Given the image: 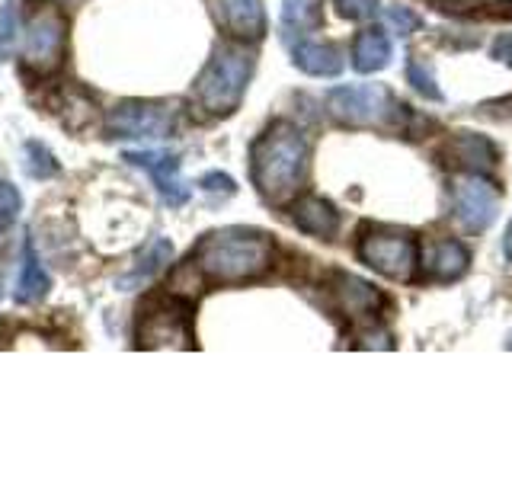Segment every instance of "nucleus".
<instances>
[{"mask_svg": "<svg viewBox=\"0 0 512 480\" xmlns=\"http://www.w3.org/2000/svg\"><path fill=\"white\" fill-rule=\"evenodd\" d=\"M292 221L295 228L311 234V237H320V240H330L336 231H340V212L320 196H304L292 205Z\"/></svg>", "mask_w": 512, "mask_h": 480, "instance_id": "nucleus-15", "label": "nucleus"}, {"mask_svg": "<svg viewBox=\"0 0 512 480\" xmlns=\"http://www.w3.org/2000/svg\"><path fill=\"white\" fill-rule=\"evenodd\" d=\"M282 20L288 29H304L317 23V0H285Z\"/></svg>", "mask_w": 512, "mask_h": 480, "instance_id": "nucleus-22", "label": "nucleus"}, {"mask_svg": "<svg viewBox=\"0 0 512 480\" xmlns=\"http://www.w3.org/2000/svg\"><path fill=\"white\" fill-rule=\"evenodd\" d=\"M64 16L58 7H36L29 16V29H26V64L32 74H52L61 64L64 52Z\"/></svg>", "mask_w": 512, "mask_h": 480, "instance_id": "nucleus-6", "label": "nucleus"}, {"mask_svg": "<svg viewBox=\"0 0 512 480\" xmlns=\"http://www.w3.org/2000/svg\"><path fill=\"white\" fill-rule=\"evenodd\" d=\"M452 205H455L458 221L468 231H487L496 221V212H500V192H496V186H490L480 173H468L455 180Z\"/></svg>", "mask_w": 512, "mask_h": 480, "instance_id": "nucleus-7", "label": "nucleus"}, {"mask_svg": "<svg viewBox=\"0 0 512 480\" xmlns=\"http://www.w3.org/2000/svg\"><path fill=\"white\" fill-rule=\"evenodd\" d=\"M253 186L266 202H288L301 189L308 173V138L292 122H276L253 144L250 154Z\"/></svg>", "mask_w": 512, "mask_h": 480, "instance_id": "nucleus-1", "label": "nucleus"}, {"mask_svg": "<svg viewBox=\"0 0 512 480\" xmlns=\"http://www.w3.org/2000/svg\"><path fill=\"white\" fill-rule=\"evenodd\" d=\"M125 160L151 173V180L157 183V192L167 199V205H183L189 199V189L180 180V157H176V154H167V151H132V154H125Z\"/></svg>", "mask_w": 512, "mask_h": 480, "instance_id": "nucleus-10", "label": "nucleus"}, {"mask_svg": "<svg viewBox=\"0 0 512 480\" xmlns=\"http://www.w3.org/2000/svg\"><path fill=\"white\" fill-rule=\"evenodd\" d=\"M423 266H426V272H429L432 279L452 282V279H461L464 272H468L471 253H468V247L461 244V240L442 237V240H432V244L426 247Z\"/></svg>", "mask_w": 512, "mask_h": 480, "instance_id": "nucleus-12", "label": "nucleus"}, {"mask_svg": "<svg viewBox=\"0 0 512 480\" xmlns=\"http://www.w3.org/2000/svg\"><path fill=\"white\" fill-rule=\"evenodd\" d=\"M48 288H52V279H48V272L42 269L39 256L32 253V244H26V253H23V269H20V279H16V288H13V298L20 304H32L48 295Z\"/></svg>", "mask_w": 512, "mask_h": 480, "instance_id": "nucleus-18", "label": "nucleus"}, {"mask_svg": "<svg viewBox=\"0 0 512 480\" xmlns=\"http://www.w3.org/2000/svg\"><path fill=\"white\" fill-rule=\"evenodd\" d=\"M26 173L32 176V180H48V176L58 173V160L42 141L26 144Z\"/></svg>", "mask_w": 512, "mask_h": 480, "instance_id": "nucleus-20", "label": "nucleus"}, {"mask_svg": "<svg viewBox=\"0 0 512 480\" xmlns=\"http://www.w3.org/2000/svg\"><path fill=\"white\" fill-rule=\"evenodd\" d=\"M506 349H512V336H509V343H506Z\"/></svg>", "mask_w": 512, "mask_h": 480, "instance_id": "nucleus-30", "label": "nucleus"}, {"mask_svg": "<svg viewBox=\"0 0 512 480\" xmlns=\"http://www.w3.org/2000/svg\"><path fill=\"white\" fill-rule=\"evenodd\" d=\"M170 256H173V247H170V240H154V244L148 247V253L141 256L138 266L128 272V276L119 279V288H132V285H144V282H151L160 269H164L170 263Z\"/></svg>", "mask_w": 512, "mask_h": 480, "instance_id": "nucleus-19", "label": "nucleus"}, {"mask_svg": "<svg viewBox=\"0 0 512 480\" xmlns=\"http://www.w3.org/2000/svg\"><path fill=\"white\" fill-rule=\"evenodd\" d=\"M272 263V244L260 231L228 228L208 234L196 253V269L208 282L234 285L263 276Z\"/></svg>", "mask_w": 512, "mask_h": 480, "instance_id": "nucleus-2", "label": "nucleus"}, {"mask_svg": "<svg viewBox=\"0 0 512 480\" xmlns=\"http://www.w3.org/2000/svg\"><path fill=\"white\" fill-rule=\"evenodd\" d=\"M106 125L112 138H164L173 128V109L164 103H122Z\"/></svg>", "mask_w": 512, "mask_h": 480, "instance_id": "nucleus-8", "label": "nucleus"}, {"mask_svg": "<svg viewBox=\"0 0 512 480\" xmlns=\"http://www.w3.org/2000/svg\"><path fill=\"white\" fill-rule=\"evenodd\" d=\"M394 58V48H391V39L388 32L381 26H372V29H362L356 42H352V68L359 74H375V71H384Z\"/></svg>", "mask_w": 512, "mask_h": 480, "instance_id": "nucleus-16", "label": "nucleus"}, {"mask_svg": "<svg viewBox=\"0 0 512 480\" xmlns=\"http://www.w3.org/2000/svg\"><path fill=\"white\" fill-rule=\"evenodd\" d=\"M295 68L311 74V77H336L343 71V55L340 48L324 45V42H298L292 52Z\"/></svg>", "mask_w": 512, "mask_h": 480, "instance_id": "nucleus-17", "label": "nucleus"}, {"mask_svg": "<svg viewBox=\"0 0 512 480\" xmlns=\"http://www.w3.org/2000/svg\"><path fill=\"white\" fill-rule=\"evenodd\" d=\"M356 253L368 269H375L384 279H394V282L413 279L416 263H420L416 237H410L407 231H394V228L365 231L356 244Z\"/></svg>", "mask_w": 512, "mask_h": 480, "instance_id": "nucleus-5", "label": "nucleus"}, {"mask_svg": "<svg viewBox=\"0 0 512 480\" xmlns=\"http://www.w3.org/2000/svg\"><path fill=\"white\" fill-rule=\"evenodd\" d=\"M202 189L215 192V196H231L234 180H231V176H224V173H208V176H202Z\"/></svg>", "mask_w": 512, "mask_h": 480, "instance_id": "nucleus-27", "label": "nucleus"}, {"mask_svg": "<svg viewBox=\"0 0 512 480\" xmlns=\"http://www.w3.org/2000/svg\"><path fill=\"white\" fill-rule=\"evenodd\" d=\"M253 74V55L247 48H218L215 58L205 64L202 77L196 80V103L208 116H228L237 109L240 96L247 90Z\"/></svg>", "mask_w": 512, "mask_h": 480, "instance_id": "nucleus-3", "label": "nucleus"}, {"mask_svg": "<svg viewBox=\"0 0 512 480\" xmlns=\"http://www.w3.org/2000/svg\"><path fill=\"white\" fill-rule=\"evenodd\" d=\"M0 295H4V288H0Z\"/></svg>", "mask_w": 512, "mask_h": 480, "instance_id": "nucleus-31", "label": "nucleus"}, {"mask_svg": "<svg viewBox=\"0 0 512 480\" xmlns=\"http://www.w3.org/2000/svg\"><path fill=\"white\" fill-rule=\"evenodd\" d=\"M20 192H16V186L10 183H0V228H7V224L16 221V215H20Z\"/></svg>", "mask_w": 512, "mask_h": 480, "instance_id": "nucleus-26", "label": "nucleus"}, {"mask_svg": "<svg viewBox=\"0 0 512 480\" xmlns=\"http://www.w3.org/2000/svg\"><path fill=\"white\" fill-rule=\"evenodd\" d=\"M503 253H506V260L512 263V221H509V228H506V237H503Z\"/></svg>", "mask_w": 512, "mask_h": 480, "instance_id": "nucleus-29", "label": "nucleus"}, {"mask_svg": "<svg viewBox=\"0 0 512 480\" xmlns=\"http://www.w3.org/2000/svg\"><path fill=\"white\" fill-rule=\"evenodd\" d=\"M138 346L144 349H189V317L180 304H160L138 324Z\"/></svg>", "mask_w": 512, "mask_h": 480, "instance_id": "nucleus-9", "label": "nucleus"}, {"mask_svg": "<svg viewBox=\"0 0 512 480\" xmlns=\"http://www.w3.org/2000/svg\"><path fill=\"white\" fill-rule=\"evenodd\" d=\"M448 157H452L455 167L468 170V173H490V170H496L500 151H496V144L484 135L461 132L458 138H452V144H448Z\"/></svg>", "mask_w": 512, "mask_h": 480, "instance_id": "nucleus-14", "label": "nucleus"}, {"mask_svg": "<svg viewBox=\"0 0 512 480\" xmlns=\"http://www.w3.org/2000/svg\"><path fill=\"white\" fill-rule=\"evenodd\" d=\"M407 84L416 93H423L426 100H442V90L436 87V80H432V74L416 58H407Z\"/></svg>", "mask_w": 512, "mask_h": 480, "instance_id": "nucleus-23", "label": "nucleus"}, {"mask_svg": "<svg viewBox=\"0 0 512 480\" xmlns=\"http://www.w3.org/2000/svg\"><path fill=\"white\" fill-rule=\"evenodd\" d=\"M490 55L506 64V68H512V32H503V36H496V42L490 45Z\"/></svg>", "mask_w": 512, "mask_h": 480, "instance_id": "nucleus-28", "label": "nucleus"}, {"mask_svg": "<svg viewBox=\"0 0 512 480\" xmlns=\"http://www.w3.org/2000/svg\"><path fill=\"white\" fill-rule=\"evenodd\" d=\"M384 20H388V26L397 32V36H413V32L423 26V20L410 7H388L384 10Z\"/></svg>", "mask_w": 512, "mask_h": 480, "instance_id": "nucleus-24", "label": "nucleus"}, {"mask_svg": "<svg viewBox=\"0 0 512 480\" xmlns=\"http://www.w3.org/2000/svg\"><path fill=\"white\" fill-rule=\"evenodd\" d=\"M333 298L340 304V311L349 317V320H372L378 314V304H381V295L375 292L372 285L356 279V276H346L340 272L333 282Z\"/></svg>", "mask_w": 512, "mask_h": 480, "instance_id": "nucleus-13", "label": "nucleus"}, {"mask_svg": "<svg viewBox=\"0 0 512 480\" xmlns=\"http://www.w3.org/2000/svg\"><path fill=\"white\" fill-rule=\"evenodd\" d=\"M333 7L346 20H372V16H378V0H333Z\"/></svg>", "mask_w": 512, "mask_h": 480, "instance_id": "nucleus-25", "label": "nucleus"}, {"mask_svg": "<svg viewBox=\"0 0 512 480\" xmlns=\"http://www.w3.org/2000/svg\"><path fill=\"white\" fill-rule=\"evenodd\" d=\"M218 23L237 39H260L266 32L263 0H212Z\"/></svg>", "mask_w": 512, "mask_h": 480, "instance_id": "nucleus-11", "label": "nucleus"}, {"mask_svg": "<svg viewBox=\"0 0 512 480\" xmlns=\"http://www.w3.org/2000/svg\"><path fill=\"white\" fill-rule=\"evenodd\" d=\"M327 112L349 128H394L407 116V106L397 103L388 87L359 84V87H333L327 93Z\"/></svg>", "mask_w": 512, "mask_h": 480, "instance_id": "nucleus-4", "label": "nucleus"}, {"mask_svg": "<svg viewBox=\"0 0 512 480\" xmlns=\"http://www.w3.org/2000/svg\"><path fill=\"white\" fill-rule=\"evenodd\" d=\"M16 39H20V10H16L13 0H7L0 7V61H7L13 55Z\"/></svg>", "mask_w": 512, "mask_h": 480, "instance_id": "nucleus-21", "label": "nucleus"}]
</instances>
